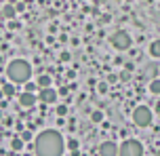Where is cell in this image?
Instances as JSON below:
<instances>
[{
    "instance_id": "cell-3",
    "label": "cell",
    "mask_w": 160,
    "mask_h": 156,
    "mask_svg": "<svg viewBox=\"0 0 160 156\" xmlns=\"http://www.w3.org/2000/svg\"><path fill=\"white\" fill-rule=\"evenodd\" d=\"M118 156H143V146L139 139H127L118 146Z\"/></svg>"
},
{
    "instance_id": "cell-20",
    "label": "cell",
    "mask_w": 160,
    "mask_h": 156,
    "mask_svg": "<svg viewBox=\"0 0 160 156\" xmlns=\"http://www.w3.org/2000/svg\"><path fill=\"white\" fill-rule=\"evenodd\" d=\"M68 148L72 150V152H76V150H78V141L76 139H68Z\"/></svg>"
},
{
    "instance_id": "cell-2",
    "label": "cell",
    "mask_w": 160,
    "mask_h": 156,
    "mask_svg": "<svg viewBox=\"0 0 160 156\" xmlns=\"http://www.w3.org/2000/svg\"><path fill=\"white\" fill-rule=\"evenodd\" d=\"M7 76L13 84H25L32 78V66L25 59H13L7 66Z\"/></svg>"
},
{
    "instance_id": "cell-6",
    "label": "cell",
    "mask_w": 160,
    "mask_h": 156,
    "mask_svg": "<svg viewBox=\"0 0 160 156\" xmlns=\"http://www.w3.org/2000/svg\"><path fill=\"white\" fill-rule=\"evenodd\" d=\"M57 95H59V93H57L55 89H51V87L38 91V97H40V101H42V103H55V101H57Z\"/></svg>"
},
{
    "instance_id": "cell-4",
    "label": "cell",
    "mask_w": 160,
    "mask_h": 156,
    "mask_svg": "<svg viewBox=\"0 0 160 156\" xmlns=\"http://www.w3.org/2000/svg\"><path fill=\"white\" fill-rule=\"evenodd\" d=\"M110 42H112L114 49H118V51H128L133 47V38H131V34L124 32V30L114 32L112 36H110Z\"/></svg>"
},
{
    "instance_id": "cell-13",
    "label": "cell",
    "mask_w": 160,
    "mask_h": 156,
    "mask_svg": "<svg viewBox=\"0 0 160 156\" xmlns=\"http://www.w3.org/2000/svg\"><path fill=\"white\" fill-rule=\"evenodd\" d=\"M23 143H25V141L21 139V137H15V139L11 141V148L15 150V152H21V150H23Z\"/></svg>"
},
{
    "instance_id": "cell-5",
    "label": "cell",
    "mask_w": 160,
    "mask_h": 156,
    "mask_svg": "<svg viewBox=\"0 0 160 156\" xmlns=\"http://www.w3.org/2000/svg\"><path fill=\"white\" fill-rule=\"evenodd\" d=\"M133 123L137 127H150L152 124V110L148 106H137L133 110Z\"/></svg>"
},
{
    "instance_id": "cell-10",
    "label": "cell",
    "mask_w": 160,
    "mask_h": 156,
    "mask_svg": "<svg viewBox=\"0 0 160 156\" xmlns=\"http://www.w3.org/2000/svg\"><path fill=\"white\" fill-rule=\"evenodd\" d=\"M36 84H38V89H47V87H51V76L48 74H40L38 80H36Z\"/></svg>"
},
{
    "instance_id": "cell-23",
    "label": "cell",
    "mask_w": 160,
    "mask_h": 156,
    "mask_svg": "<svg viewBox=\"0 0 160 156\" xmlns=\"http://www.w3.org/2000/svg\"><path fill=\"white\" fill-rule=\"evenodd\" d=\"M8 28H11V30H17V28H19V23H17V21H13V19H11V23H8Z\"/></svg>"
},
{
    "instance_id": "cell-14",
    "label": "cell",
    "mask_w": 160,
    "mask_h": 156,
    "mask_svg": "<svg viewBox=\"0 0 160 156\" xmlns=\"http://www.w3.org/2000/svg\"><path fill=\"white\" fill-rule=\"evenodd\" d=\"M91 120H93L95 124L103 123V112H101V110H95V112H91Z\"/></svg>"
},
{
    "instance_id": "cell-11",
    "label": "cell",
    "mask_w": 160,
    "mask_h": 156,
    "mask_svg": "<svg viewBox=\"0 0 160 156\" xmlns=\"http://www.w3.org/2000/svg\"><path fill=\"white\" fill-rule=\"evenodd\" d=\"M150 55L156 57V59L160 57V40H154L152 44H150Z\"/></svg>"
},
{
    "instance_id": "cell-7",
    "label": "cell",
    "mask_w": 160,
    "mask_h": 156,
    "mask_svg": "<svg viewBox=\"0 0 160 156\" xmlns=\"http://www.w3.org/2000/svg\"><path fill=\"white\" fill-rule=\"evenodd\" d=\"M99 156H118V146L114 141H103L99 146Z\"/></svg>"
},
{
    "instance_id": "cell-16",
    "label": "cell",
    "mask_w": 160,
    "mask_h": 156,
    "mask_svg": "<svg viewBox=\"0 0 160 156\" xmlns=\"http://www.w3.org/2000/svg\"><path fill=\"white\" fill-rule=\"evenodd\" d=\"M118 80H122V82H128V80H131V72H128V70H124V72H120Z\"/></svg>"
},
{
    "instance_id": "cell-25",
    "label": "cell",
    "mask_w": 160,
    "mask_h": 156,
    "mask_svg": "<svg viewBox=\"0 0 160 156\" xmlns=\"http://www.w3.org/2000/svg\"><path fill=\"white\" fill-rule=\"evenodd\" d=\"M21 156H32V154H21Z\"/></svg>"
},
{
    "instance_id": "cell-12",
    "label": "cell",
    "mask_w": 160,
    "mask_h": 156,
    "mask_svg": "<svg viewBox=\"0 0 160 156\" xmlns=\"http://www.w3.org/2000/svg\"><path fill=\"white\" fill-rule=\"evenodd\" d=\"M2 93H4V97H13V95L17 93V91H15V84H13V82L4 84V87H2Z\"/></svg>"
},
{
    "instance_id": "cell-8",
    "label": "cell",
    "mask_w": 160,
    "mask_h": 156,
    "mask_svg": "<svg viewBox=\"0 0 160 156\" xmlns=\"http://www.w3.org/2000/svg\"><path fill=\"white\" fill-rule=\"evenodd\" d=\"M34 103H36V95H34V93L23 91V93L19 95V106L21 108H34Z\"/></svg>"
},
{
    "instance_id": "cell-22",
    "label": "cell",
    "mask_w": 160,
    "mask_h": 156,
    "mask_svg": "<svg viewBox=\"0 0 160 156\" xmlns=\"http://www.w3.org/2000/svg\"><path fill=\"white\" fill-rule=\"evenodd\" d=\"M116 80H118V76H116V74H110V76H108V84H112V82H116Z\"/></svg>"
},
{
    "instance_id": "cell-9",
    "label": "cell",
    "mask_w": 160,
    "mask_h": 156,
    "mask_svg": "<svg viewBox=\"0 0 160 156\" xmlns=\"http://www.w3.org/2000/svg\"><path fill=\"white\" fill-rule=\"evenodd\" d=\"M15 15H17V8L13 4H4L2 7V17L4 19H15Z\"/></svg>"
},
{
    "instance_id": "cell-1",
    "label": "cell",
    "mask_w": 160,
    "mask_h": 156,
    "mask_svg": "<svg viewBox=\"0 0 160 156\" xmlns=\"http://www.w3.org/2000/svg\"><path fill=\"white\" fill-rule=\"evenodd\" d=\"M34 150H36V156H63L65 139L61 137L59 131L47 129V131H42L38 137H36Z\"/></svg>"
},
{
    "instance_id": "cell-21",
    "label": "cell",
    "mask_w": 160,
    "mask_h": 156,
    "mask_svg": "<svg viewBox=\"0 0 160 156\" xmlns=\"http://www.w3.org/2000/svg\"><path fill=\"white\" fill-rule=\"evenodd\" d=\"M21 139H23V141L32 139V133H30V131H23V135H21Z\"/></svg>"
},
{
    "instance_id": "cell-17",
    "label": "cell",
    "mask_w": 160,
    "mask_h": 156,
    "mask_svg": "<svg viewBox=\"0 0 160 156\" xmlns=\"http://www.w3.org/2000/svg\"><path fill=\"white\" fill-rule=\"evenodd\" d=\"M25 91H28V93H34V91H38V84H34V82H25Z\"/></svg>"
},
{
    "instance_id": "cell-15",
    "label": "cell",
    "mask_w": 160,
    "mask_h": 156,
    "mask_svg": "<svg viewBox=\"0 0 160 156\" xmlns=\"http://www.w3.org/2000/svg\"><path fill=\"white\" fill-rule=\"evenodd\" d=\"M150 93H154V95H160V78H154V80L150 82Z\"/></svg>"
},
{
    "instance_id": "cell-18",
    "label": "cell",
    "mask_w": 160,
    "mask_h": 156,
    "mask_svg": "<svg viewBox=\"0 0 160 156\" xmlns=\"http://www.w3.org/2000/svg\"><path fill=\"white\" fill-rule=\"evenodd\" d=\"M65 114H68V106H57V116H59V118H63Z\"/></svg>"
},
{
    "instance_id": "cell-24",
    "label": "cell",
    "mask_w": 160,
    "mask_h": 156,
    "mask_svg": "<svg viewBox=\"0 0 160 156\" xmlns=\"http://www.w3.org/2000/svg\"><path fill=\"white\" fill-rule=\"evenodd\" d=\"M2 97H4V93H2V89H0V99H2Z\"/></svg>"
},
{
    "instance_id": "cell-19",
    "label": "cell",
    "mask_w": 160,
    "mask_h": 156,
    "mask_svg": "<svg viewBox=\"0 0 160 156\" xmlns=\"http://www.w3.org/2000/svg\"><path fill=\"white\" fill-rule=\"evenodd\" d=\"M97 91H99L101 95H105V93H108V82H99V84H97Z\"/></svg>"
}]
</instances>
